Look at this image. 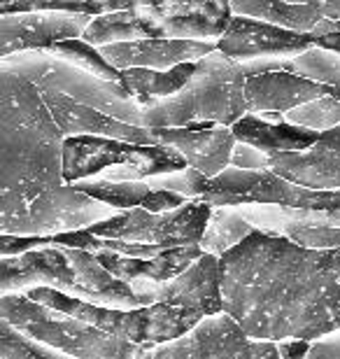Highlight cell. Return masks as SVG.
Wrapping results in <instances>:
<instances>
[{
	"mask_svg": "<svg viewBox=\"0 0 340 359\" xmlns=\"http://www.w3.org/2000/svg\"><path fill=\"white\" fill-rule=\"evenodd\" d=\"M254 233L257 226L247 217H243L238 208H212L205 233L200 238V250H203V255H212L217 259H222L224 255L236 250Z\"/></svg>",
	"mask_w": 340,
	"mask_h": 359,
	"instance_id": "cell-24",
	"label": "cell"
},
{
	"mask_svg": "<svg viewBox=\"0 0 340 359\" xmlns=\"http://www.w3.org/2000/svg\"><path fill=\"white\" fill-rule=\"evenodd\" d=\"M217 49L236 63L257 59H296L315 49V40L310 35H299L266 21L233 14Z\"/></svg>",
	"mask_w": 340,
	"mask_h": 359,
	"instance_id": "cell-12",
	"label": "cell"
},
{
	"mask_svg": "<svg viewBox=\"0 0 340 359\" xmlns=\"http://www.w3.org/2000/svg\"><path fill=\"white\" fill-rule=\"evenodd\" d=\"M268 236H282L292 243L313 250H340V229L338 226H278Z\"/></svg>",
	"mask_w": 340,
	"mask_h": 359,
	"instance_id": "cell-31",
	"label": "cell"
},
{
	"mask_svg": "<svg viewBox=\"0 0 340 359\" xmlns=\"http://www.w3.org/2000/svg\"><path fill=\"white\" fill-rule=\"evenodd\" d=\"M96 257L114 278L126 283L128 287H135V285H165L170 280L179 278L203 257V250H200V245L175 248V250H165V252L156 257H149V259H135V257L105 255V252H100Z\"/></svg>",
	"mask_w": 340,
	"mask_h": 359,
	"instance_id": "cell-20",
	"label": "cell"
},
{
	"mask_svg": "<svg viewBox=\"0 0 340 359\" xmlns=\"http://www.w3.org/2000/svg\"><path fill=\"white\" fill-rule=\"evenodd\" d=\"M250 336L229 313L210 315L184 336L151 348L142 359H238L250 346Z\"/></svg>",
	"mask_w": 340,
	"mask_h": 359,
	"instance_id": "cell-14",
	"label": "cell"
},
{
	"mask_svg": "<svg viewBox=\"0 0 340 359\" xmlns=\"http://www.w3.org/2000/svg\"><path fill=\"white\" fill-rule=\"evenodd\" d=\"M193 73H196V63H182V66L168 70V73H158V70L147 68H131L121 70V84L128 89L137 105L147 107L177 96L191 82Z\"/></svg>",
	"mask_w": 340,
	"mask_h": 359,
	"instance_id": "cell-23",
	"label": "cell"
},
{
	"mask_svg": "<svg viewBox=\"0 0 340 359\" xmlns=\"http://www.w3.org/2000/svg\"><path fill=\"white\" fill-rule=\"evenodd\" d=\"M133 3H54V0H31V3H0V17L5 14H24V12H68V14H86V17H103V14L128 10Z\"/></svg>",
	"mask_w": 340,
	"mask_h": 359,
	"instance_id": "cell-30",
	"label": "cell"
},
{
	"mask_svg": "<svg viewBox=\"0 0 340 359\" xmlns=\"http://www.w3.org/2000/svg\"><path fill=\"white\" fill-rule=\"evenodd\" d=\"M0 359H72L0 320Z\"/></svg>",
	"mask_w": 340,
	"mask_h": 359,
	"instance_id": "cell-28",
	"label": "cell"
},
{
	"mask_svg": "<svg viewBox=\"0 0 340 359\" xmlns=\"http://www.w3.org/2000/svg\"><path fill=\"white\" fill-rule=\"evenodd\" d=\"M238 142L257 147L264 154H303L322 140L324 133L294 124H266L257 114H247L231 128Z\"/></svg>",
	"mask_w": 340,
	"mask_h": 359,
	"instance_id": "cell-22",
	"label": "cell"
},
{
	"mask_svg": "<svg viewBox=\"0 0 340 359\" xmlns=\"http://www.w3.org/2000/svg\"><path fill=\"white\" fill-rule=\"evenodd\" d=\"M140 152V145L96 138V135L66 138V142H63V180H66V184L96 180L107 170L133 163Z\"/></svg>",
	"mask_w": 340,
	"mask_h": 359,
	"instance_id": "cell-17",
	"label": "cell"
},
{
	"mask_svg": "<svg viewBox=\"0 0 340 359\" xmlns=\"http://www.w3.org/2000/svg\"><path fill=\"white\" fill-rule=\"evenodd\" d=\"M231 166L240 168V170H254V173H259V170H268V154L259 152L257 147L245 145V142H238L233 159H231Z\"/></svg>",
	"mask_w": 340,
	"mask_h": 359,
	"instance_id": "cell-32",
	"label": "cell"
},
{
	"mask_svg": "<svg viewBox=\"0 0 340 359\" xmlns=\"http://www.w3.org/2000/svg\"><path fill=\"white\" fill-rule=\"evenodd\" d=\"M268 170L308 189H340V126L303 154H271Z\"/></svg>",
	"mask_w": 340,
	"mask_h": 359,
	"instance_id": "cell-16",
	"label": "cell"
},
{
	"mask_svg": "<svg viewBox=\"0 0 340 359\" xmlns=\"http://www.w3.org/2000/svg\"><path fill=\"white\" fill-rule=\"evenodd\" d=\"M238 17H252L299 35H315L329 21H340V3L336 0H310V3H285V0H259V3H231Z\"/></svg>",
	"mask_w": 340,
	"mask_h": 359,
	"instance_id": "cell-19",
	"label": "cell"
},
{
	"mask_svg": "<svg viewBox=\"0 0 340 359\" xmlns=\"http://www.w3.org/2000/svg\"><path fill=\"white\" fill-rule=\"evenodd\" d=\"M245 63L231 61L219 49L196 63L191 82L168 100L142 107L144 128H186L196 124H219L233 128L247 117Z\"/></svg>",
	"mask_w": 340,
	"mask_h": 359,
	"instance_id": "cell-4",
	"label": "cell"
},
{
	"mask_svg": "<svg viewBox=\"0 0 340 359\" xmlns=\"http://www.w3.org/2000/svg\"><path fill=\"white\" fill-rule=\"evenodd\" d=\"M77 191L86 194V196L107 203L117 210H135V208H144L149 212H170L177 208L186 205L189 201L177 196L172 191H158L151 189L147 182H110V180H86V182L75 184Z\"/></svg>",
	"mask_w": 340,
	"mask_h": 359,
	"instance_id": "cell-21",
	"label": "cell"
},
{
	"mask_svg": "<svg viewBox=\"0 0 340 359\" xmlns=\"http://www.w3.org/2000/svg\"><path fill=\"white\" fill-rule=\"evenodd\" d=\"M86 45L103 49L110 45H124V42H137V40H149L147 26L142 24V19L137 17L133 5L128 10L110 12L103 17H96L91 21V26L86 28L82 35Z\"/></svg>",
	"mask_w": 340,
	"mask_h": 359,
	"instance_id": "cell-25",
	"label": "cell"
},
{
	"mask_svg": "<svg viewBox=\"0 0 340 359\" xmlns=\"http://www.w3.org/2000/svg\"><path fill=\"white\" fill-rule=\"evenodd\" d=\"M224 313L250 341H308L340 332V250L257 231L219 259Z\"/></svg>",
	"mask_w": 340,
	"mask_h": 359,
	"instance_id": "cell-1",
	"label": "cell"
},
{
	"mask_svg": "<svg viewBox=\"0 0 340 359\" xmlns=\"http://www.w3.org/2000/svg\"><path fill=\"white\" fill-rule=\"evenodd\" d=\"M156 145L172 147L182 154L186 166L208 180L219 177L231 168L238 138L219 124H196L186 128H149Z\"/></svg>",
	"mask_w": 340,
	"mask_h": 359,
	"instance_id": "cell-13",
	"label": "cell"
},
{
	"mask_svg": "<svg viewBox=\"0 0 340 359\" xmlns=\"http://www.w3.org/2000/svg\"><path fill=\"white\" fill-rule=\"evenodd\" d=\"M0 320L72 359H142L147 350L100 332L84 320L35 304L26 294L0 297Z\"/></svg>",
	"mask_w": 340,
	"mask_h": 359,
	"instance_id": "cell-5",
	"label": "cell"
},
{
	"mask_svg": "<svg viewBox=\"0 0 340 359\" xmlns=\"http://www.w3.org/2000/svg\"><path fill=\"white\" fill-rule=\"evenodd\" d=\"M285 119L287 124L310 128L317 133H329L340 126V100L334 96L317 98L313 103H306L285 114Z\"/></svg>",
	"mask_w": 340,
	"mask_h": 359,
	"instance_id": "cell-29",
	"label": "cell"
},
{
	"mask_svg": "<svg viewBox=\"0 0 340 359\" xmlns=\"http://www.w3.org/2000/svg\"><path fill=\"white\" fill-rule=\"evenodd\" d=\"M63 142L35 84L0 70V217L66 184Z\"/></svg>",
	"mask_w": 340,
	"mask_h": 359,
	"instance_id": "cell-2",
	"label": "cell"
},
{
	"mask_svg": "<svg viewBox=\"0 0 340 359\" xmlns=\"http://www.w3.org/2000/svg\"><path fill=\"white\" fill-rule=\"evenodd\" d=\"M210 215H212V205L205 201H189L186 205L170 212H149L144 208H135L91 226L89 233L105 241L161 250L191 248L200 245Z\"/></svg>",
	"mask_w": 340,
	"mask_h": 359,
	"instance_id": "cell-9",
	"label": "cell"
},
{
	"mask_svg": "<svg viewBox=\"0 0 340 359\" xmlns=\"http://www.w3.org/2000/svg\"><path fill=\"white\" fill-rule=\"evenodd\" d=\"M308 359H340V332L315 341Z\"/></svg>",
	"mask_w": 340,
	"mask_h": 359,
	"instance_id": "cell-33",
	"label": "cell"
},
{
	"mask_svg": "<svg viewBox=\"0 0 340 359\" xmlns=\"http://www.w3.org/2000/svg\"><path fill=\"white\" fill-rule=\"evenodd\" d=\"M26 297L35 304L66 313L70 318L89 322L100 332L117 336V339L144 350L175 341L189 332L191 327H196L200 320H205L196 313L186 311V308H177L170 304H154L135 308V311H112V308H100L86 304V301L70 299L54 290H31L26 292Z\"/></svg>",
	"mask_w": 340,
	"mask_h": 359,
	"instance_id": "cell-6",
	"label": "cell"
},
{
	"mask_svg": "<svg viewBox=\"0 0 340 359\" xmlns=\"http://www.w3.org/2000/svg\"><path fill=\"white\" fill-rule=\"evenodd\" d=\"M133 10L147 26L149 38L191 40L219 45L233 19L231 3H133Z\"/></svg>",
	"mask_w": 340,
	"mask_h": 359,
	"instance_id": "cell-10",
	"label": "cell"
},
{
	"mask_svg": "<svg viewBox=\"0 0 340 359\" xmlns=\"http://www.w3.org/2000/svg\"><path fill=\"white\" fill-rule=\"evenodd\" d=\"M31 290H54L70 299L112 311L149 306L133 292V287L114 278L96 255L61 245H47L0 259V297Z\"/></svg>",
	"mask_w": 340,
	"mask_h": 359,
	"instance_id": "cell-3",
	"label": "cell"
},
{
	"mask_svg": "<svg viewBox=\"0 0 340 359\" xmlns=\"http://www.w3.org/2000/svg\"><path fill=\"white\" fill-rule=\"evenodd\" d=\"M336 31L340 33V21H338V24H336Z\"/></svg>",
	"mask_w": 340,
	"mask_h": 359,
	"instance_id": "cell-36",
	"label": "cell"
},
{
	"mask_svg": "<svg viewBox=\"0 0 340 359\" xmlns=\"http://www.w3.org/2000/svg\"><path fill=\"white\" fill-rule=\"evenodd\" d=\"M287 73L306 77L317 84H327V87H340V54L315 47L296 59H289Z\"/></svg>",
	"mask_w": 340,
	"mask_h": 359,
	"instance_id": "cell-27",
	"label": "cell"
},
{
	"mask_svg": "<svg viewBox=\"0 0 340 359\" xmlns=\"http://www.w3.org/2000/svg\"><path fill=\"white\" fill-rule=\"evenodd\" d=\"M93 17L68 12H24L0 17V59L26 52H49L54 45L82 40Z\"/></svg>",
	"mask_w": 340,
	"mask_h": 359,
	"instance_id": "cell-11",
	"label": "cell"
},
{
	"mask_svg": "<svg viewBox=\"0 0 340 359\" xmlns=\"http://www.w3.org/2000/svg\"><path fill=\"white\" fill-rule=\"evenodd\" d=\"M98 52L119 73L131 68H147V70H158V73H168V70L182 66V63L203 61L205 56L217 52V45L191 42V40L149 38L137 42H124V45H110L98 49Z\"/></svg>",
	"mask_w": 340,
	"mask_h": 359,
	"instance_id": "cell-15",
	"label": "cell"
},
{
	"mask_svg": "<svg viewBox=\"0 0 340 359\" xmlns=\"http://www.w3.org/2000/svg\"><path fill=\"white\" fill-rule=\"evenodd\" d=\"M238 359H280V355H278V348H275V343L252 341L250 346L245 348V353Z\"/></svg>",
	"mask_w": 340,
	"mask_h": 359,
	"instance_id": "cell-35",
	"label": "cell"
},
{
	"mask_svg": "<svg viewBox=\"0 0 340 359\" xmlns=\"http://www.w3.org/2000/svg\"><path fill=\"white\" fill-rule=\"evenodd\" d=\"M0 70H10L14 75L26 77L40 93H61L79 105L105 112L124 124L142 126V107L131 98L126 87L89 75L86 70L72 66L66 59H59L52 52L7 56V59H0Z\"/></svg>",
	"mask_w": 340,
	"mask_h": 359,
	"instance_id": "cell-7",
	"label": "cell"
},
{
	"mask_svg": "<svg viewBox=\"0 0 340 359\" xmlns=\"http://www.w3.org/2000/svg\"><path fill=\"white\" fill-rule=\"evenodd\" d=\"M156 304L186 308L200 318L224 313L219 259L212 255H203L186 273L161 285Z\"/></svg>",
	"mask_w": 340,
	"mask_h": 359,
	"instance_id": "cell-18",
	"label": "cell"
},
{
	"mask_svg": "<svg viewBox=\"0 0 340 359\" xmlns=\"http://www.w3.org/2000/svg\"><path fill=\"white\" fill-rule=\"evenodd\" d=\"M275 348H278L280 359H308L313 343H308V341H285V343H275Z\"/></svg>",
	"mask_w": 340,
	"mask_h": 359,
	"instance_id": "cell-34",
	"label": "cell"
},
{
	"mask_svg": "<svg viewBox=\"0 0 340 359\" xmlns=\"http://www.w3.org/2000/svg\"><path fill=\"white\" fill-rule=\"evenodd\" d=\"M121 210L77 191L75 184L42 194L19 212L0 217V233L14 238H54L63 233L89 231L91 226L117 217Z\"/></svg>",
	"mask_w": 340,
	"mask_h": 359,
	"instance_id": "cell-8",
	"label": "cell"
},
{
	"mask_svg": "<svg viewBox=\"0 0 340 359\" xmlns=\"http://www.w3.org/2000/svg\"><path fill=\"white\" fill-rule=\"evenodd\" d=\"M54 56H59V59H66L70 61L72 66L86 70L89 75H96L100 80L105 82H114V84H121V73L117 68H112L110 63L103 59V54L98 52L96 47L86 45L84 40H68V42H59V45H54L49 49ZM124 87V84H121Z\"/></svg>",
	"mask_w": 340,
	"mask_h": 359,
	"instance_id": "cell-26",
	"label": "cell"
}]
</instances>
